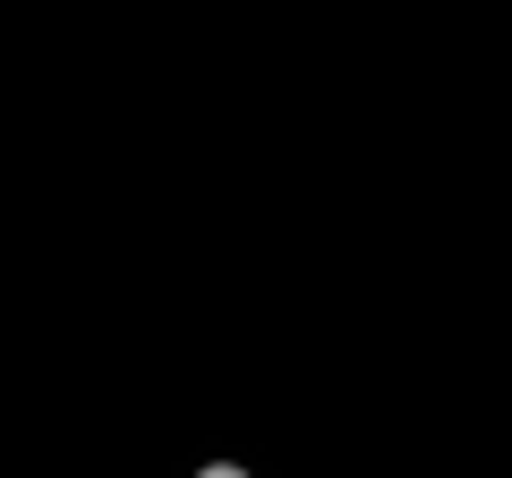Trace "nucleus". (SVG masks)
Here are the masks:
<instances>
[{"label": "nucleus", "instance_id": "obj_1", "mask_svg": "<svg viewBox=\"0 0 512 478\" xmlns=\"http://www.w3.org/2000/svg\"><path fill=\"white\" fill-rule=\"evenodd\" d=\"M197 478H248V470H239V461H214V470H197Z\"/></svg>", "mask_w": 512, "mask_h": 478}]
</instances>
